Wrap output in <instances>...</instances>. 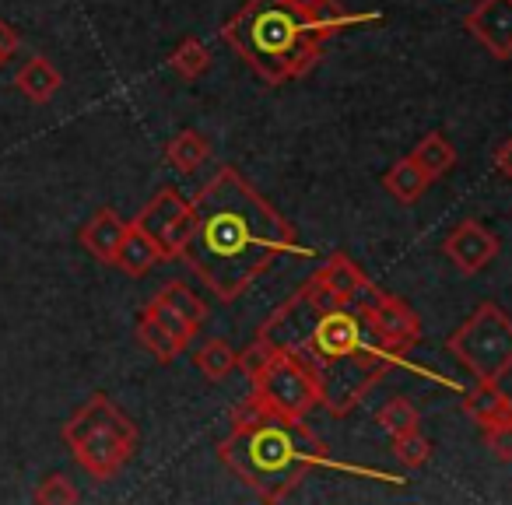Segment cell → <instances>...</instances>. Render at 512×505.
I'll use <instances>...</instances> for the list:
<instances>
[{
  "label": "cell",
  "instance_id": "7a4b0ae2",
  "mask_svg": "<svg viewBox=\"0 0 512 505\" xmlns=\"http://www.w3.org/2000/svg\"><path fill=\"white\" fill-rule=\"evenodd\" d=\"M193 214L197 221L183 260L221 302L246 295L278 257L306 253L299 249L292 221L281 218L271 200L256 193L232 165L218 169L200 186L193 197Z\"/></svg>",
  "mask_w": 512,
  "mask_h": 505
},
{
  "label": "cell",
  "instance_id": "2e32d148",
  "mask_svg": "<svg viewBox=\"0 0 512 505\" xmlns=\"http://www.w3.org/2000/svg\"><path fill=\"white\" fill-rule=\"evenodd\" d=\"M60 85H64V78H60V71L46 57H32L29 64L15 74V88L29 102H36V106L53 102V95L60 92Z\"/></svg>",
  "mask_w": 512,
  "mask_h": 505
},
{
  "label": "cell",
  "instance_id": "ba28073f",
  "mask_svg": "<svg viewBox=\"0 0 512 505\" xmlns=\"http://www.w3.org/2000/svg\"><path fill=\"white\" fill-rule=\"evenodd\" d=\"M193 200H186L176 186H162L148 204L137 211V218L130 225H137L141 232H148L151 239L158 242V249L165 253V264L169 260H179L183 257L186 242L193 235Z\"/></svg>",
  "mask_w": 512,
  "mask_h": 505
},
{
  "label": "cell",
  "instance_id": "30bf717a",
  "mask_svg": "<svg viewBox=\"0 0 512 505\" xmlns=\"http://www.w3.org/2000/svg\"><path fill=\"white\" fill-rule=\"evenodd\" d=\"M498 249H502L498 235L491 232V228H484L477 218H463L460 225H453V232L442 239V253L449 257V264L460 274H467V278L481 274L484 267L498 257Z\"/></svg>",
  "mask_w": 512,
  "mask_h": 505
},
{
  "label": "cell",
  "instance_id": "6da1fadb",
  "mask_svg": "<svg viewBox=\"0 0 512 505\" xmlns=\"http://www.w3.org/2000/svg\"><path fill=\"white\" fill-rule=\"evenodd\" d=\"M256 337L295 355L313 372L320 383V407L334 418L355 411L372 386L400 365V351L376 334L369 316L334 302L313 278L274 309Z\"/></svg>",
  "mask_w": 512,
  "mask_h": 505
},
{
  "label": "cell",
  "instance_id": "f546056e",
  "mask_svg": "<svg viewBox=\"0 0 512 505\" xmlns=\"http://www.w3.org/2000/svg\"><path fill=\"white\" fill-rule=\"evenodd\" d=\"M15 53H18V32L8 22H0V67L8 64Z\"/></svg>",
  "mask_w": 512,
  "mask_h": 505
},
{
  "label": "cell",
  "instance_id": "484cf974",
  "mask_svg": "<svg viewBox=\"0 0 512 505\" xmlns=\"http://www.w3.org/2000/svg\"><path fill=\"white\" fill-rule=\"evenodd\" d=\"M158 295H162V299L169 302V306H176L179 313H183L186 320H190L197 330H200V323L207 320V309H204V302H200L197 295H193L186 285H179V281H169V285H165Z\"/></svg>",
  "mask_w": 512,
  "mask_h": 505
},
{
  "label": "cell",
  "instance_id": "8992f818",
  "mask_svg": "<svg viewBox=\"0 0 512 505\" xmlns=\"http://www.w3.org/2000/svg\"><path fill=\"white\" fill-rule=\"evenodd\" d=\"M449 355L484 383H502L512 372V316L498 302H484L446 341Z\"/></svg>",
  "mask_w": 512,
  "mask_h": 505
},
{
  "label": "cell",
  "instance_id": "ffe728a7",
  "mask_svg": "<svg viewBox=\"0 0 512 505\" xmlns=\"http://www.w3.org/2000/svg\"><path fill=\"white\" fill-rule=\"evenodd\" d=\"M134 334H137V341H141V348L151 351L158 362H172V358H179V351H183V344H179L176 337H172L169 330L155 320V316L144 313V309H141V316H137Z\"/></svg>",
  "mask_w": 512,
  "mask_h": 505
},
{
  "label": "cell",
  "instance_id": "277c9868",
  "mask_svg": "<svg viewBox=\"0 0 512 505\" xmlns=\"http://www.w3.org/2000/svg\"><path fill=\"white\" fill-rule=\"evenodd\" d=\"M218 456L264 502H285L309 470L330 467V449L306 418L267 411L246 400L232 418V432L218 442Z\"/></svg>",
  "mask_w": 512,
  "mask_h": 505
},
{
  "label": "cell",
  "instance_id": "8fae6325",
  "mask_svg": "<svg viewBox=\"0 0 512 505\" xmlns=\"http://www.w3.org/2000/svg\"><path fill=\"white\" fill-rule=\"evenodd\" d=\"M463 29L484 46L495 60L512 57V0H481L467 18Z\"/></svg>",
  "mask_w": 512,
  "mask_h": 505
},
{
  "label": "cell",
  "instance_id": "7c38bea8",
  "mask_svg": "<svg viewBox=\"0 0 512 505\" xmlns=\"http://www.w3.org/2000/svg\"><path fill=\"white\" fill-rule=\"evenodd\" d=\"M365 316H369V323L376 327V334L383 337L393 351H400V355L411 351L414 344L421 341V316L414 313L404 299H397V295L386 292Z\"/></svg>",
  "mask_w": 512,
  "mask_h": 505
},
{
  "label": "cell",
  "instance_id": "5b68a950",
  "mask_svg": "<svg viewBox=\"0 0 512 505\" xmlns=\"http://www.w3.org/2000/svg\"><path fill=\"white\" fill-rule=\"evenodd\" d=\"M137 439V425L106 393H92L64 425V442L74 453V463L95 481L120 474L137 453Z\"/></svg>",
  "mask_w": 512,
  "mask_h": 505
},
{
  "label": "cell",
  "instance_id": "7402d4cb",
  "mask_svg": "<svg viewBox=\"0 0 512 505\" xmlns=\"http://www.w3.org/2000/svg\"><path fill=\"white\" fill-rule=\"evenodd\" d=\"M169 67L183 81H197V78H204V74L211 71V50H207L197 36H190V39H183V43L176 46V53L169 57Z\"/></svg>",
  "mask_w": 512,
  "mask_h": 505
},
{
  "label": "cell",
  "instance_id": "cb8c5ba5",
  "mask_svg": "<svg viewBox=\"0 0 512 505\" xmlns=\"http://www.w3.org/2000/svg\"><path fill=\"white\" fill-rule=\"evenodd\" d=\"M144 313H151V316H155V320L162 323V327L169 330V334L176 337V341L183 344V348L193 341V334H197V327H193V323L186 320V316L179 313L176 306H169V302H165L162 295H155V299H151L148 306H144Z\"/></svg>",
  "mask_w": 512,
  "mask_h": 505
},
{
  "label": "cell",
  "instance_id": "e0dca14e",
  "mask_svg": "<svg viewBox=\"0 0 512 505\" xmlns=\"http://www.w3.org/2000/svg\"><path fill=\"white\" fill-rule=\"evenodd\" d=\"M428 183H432V176H428L411 155L393 162L390 172L383 176V190L390 193L393 200H400V204H414V200L428 190Z\"/></svg>",
  "mask_w": 512,
  "mask_h": 505
},
{
  "label": "cell",
  "instance_id": "d4e9b609",
  "mask_svg": "<svg viewBox=\"0 0 512 505\" xmlns=\"http://www.w3.org/2000/svg\"><path fill=\"white\" fill-rule=\"evenodd\" d=\"M393 456H397L407 470H418V467H425V463L432 460V442H428L425 435L414 428V432L397 435V439H393Z\"/></svg>",
  "mask_w": 512,
  "mask_h": 505
},
{
  "label": "cell",
  "instance_id": "f1b7e54d",
  "mask_svg": "<svg viewBox=\"0 0 512 505\" xmlns=\"http://www.w3.org/2000/svg\"><path fill=\"white\" fill-rule=\"evenodd\" d=\"M491 165H495L498 176L512 179V137H505L502 144H495V151H491Z\"/></svg>",
  "mask_w": 512,
  "mask_h": 505
},
{
  "label": "cell",
  "instance_id": "4316f807",
  "mask_svg": "<svg viewBox=\"0 0 512 505\" xmlns=\"http://www.w3.org/2000/svg\"><path fill=\"white\" fill-rule=\"evenodd\" d=\"M36 498L39 505H71V502H78V488L71 484V477H64V474H50V477H43L39 481V488H36Z\"/></svg>",
  "mask_w": 512,
  "mask_h": 505
},
{
  "label": "cell",
  "instance_id": "4fadbf2b",
  "mask_svg": "<svg viewBox=\"0 0 512 505\" xmlns=\"http://www.w3.org/2000/svg\"><path fill=\"white\" fill-rule=\"evenodd\" d=\"M127 225L130 221H123L113 207H99V211L85 221V228L78 232V242L99 260V264H113L116 249H120L123 235H127Z\"/></svg>",
  "mask_w": 512,
  "mask_h": 505
},
{
  "label": "cell",
  "instance_id": "9a60e30c",
  "mask_svg": "<svg viewBox=\"0 0 512 505\" xmlns=\"http://www.w3.org/2000/svg\"><path fill=\"white\" fill-rule=\"evenodd\" d=\"M158 264H165V253L158 249V242L148 232H141L137 225H127V235H123L120 249H116L113 267H120L130 278H144Z\"/></svg>",
  "mask_w": 512,
  "mask_h": 505
},
{
  "label": "cell",
  "instance_id": "52a82bcc",
  "mask_svg": "<svg viewBox=\"0 0 512 505\" xmlns=\"http://www.w3.org/2000/svg\"><path fill=\"white\" fill-rule=\"evenodd\" d=\"M253 397L267 411L288 414V418H306L309 411L320 407V383L316 376L288 351L271 348V358L253 372Z\"/></svg>",
  "mask_w": 512,
  "mask_h": 505
},
{
  "label": "cell",
  "instance_id": "603a6c76",
  "mask_svg": "<svg viewBox=\"0 0 512 505\" xmlns=\"http://www.w3.org/2000/svg\"><path fill=\"white\" fill-rule=\"evenodd\" d=\"M376 421H379V428L390 435V439H397V435H407V432H414V428L421 425V414L407 397H393V400H386V404L379 407Z\"/></svg>",
  "mask_w": 512,
  "mask_h": 505
},
{
  "label": "cell",
  "instance_id": "44dd1931",
  "mask_svg": "<svg viewBox=\"0 0 512 505\" xmlns=\"http://www.w3.org/2000/svg\"><path fill=\"white\" fill-rule=\"evenodd\" d=\"M235 351H232V344L225 341V337H214V341H207L204 348L197 351V369H200V376L207 379V383H221V379H228L235 372Z\"/></svg>",
  "mask_w": 512,
  "mask_h": 505
},
{
  "label": "cell",
  "instance_id": "d6986e66",
  "mask_svg": "<svg viewBox=\"0 0 512 505\" xmlns=\"http://www.w3.org/2000/svg\"><path fill=\"white\" fill-rule=\"evenodd\" d=\"M411 158L428 172V176L439 179L456 165V148L449 144V137L442 134V130H432V134H425L418 144H414Z\"/></svg>",
  "mask_w": 512,
  "mask_h": 505
},
{
  "label": "cell",
  "instance_id": "3957f363",
  "mask_svg": "<svg viewBox=\"0 0 512 505\" xmlns=\"http://www.w3.org/2000/svg\"><path fill=\"white\" fill-rule=\"evenodd\" d=\"M379 15H351L337 0H246L221 39L271 88L299 81L323 60V46L351 25Z\"/></svg>",
  "mask_w": 512,
  "mask_h": 505
},
{
  "label": "cell",
  "instance_id": "5bb4252c",
  "mask_svg": "<svg viewBox=\"0 0 512 505\" xmlns=\"http://www.w3.org/2000/svg\"><path fill=\"white\" fill-rule=\"evenodd\" d=\"M463 414L477 421L481 428L498 425V421H512V397L498 383H484L477 379L467 393H463Z\"/></svg>",
  "mask_w": 512,
  "mask_h": 505
},
{
  "label": "cell",
  "instance_id": "9c48e42d",
  "mask_svg": "<svg viewBox=\"0 0 512 505\" xmlns=\"http://www.w3.org/2000/svg\"><path fill=\"white\" fill-rule=\"evenodd\" d=\"M309 278H313L334 302H341V306H348V309H358V313H369V309L386 295L383 288L372 285V281L365 278L362 267H358L355 260L344 257V253L327 257V264H320V271H313Z\"/></svg>",
  "mask_w": 512,
  "mask_h": 505
},
{
  "label": "cell",
  "instance_id": "ac0fdd59",
  "mask_svg": "<svg viewBox=\"0 0 512 505\" xmlns=\"http://www.w3.org/2000/svg\"><path fill=\"white\" fill-rule=\"evenodd\" d=\"M165 158H169V165L176 172L190 176V172H197L200 165L211 158V144H207V137L197 134V130H179L169 141V148H165Z\"/></svg>",
  "mask_w": 512,
  "mask_h": 505
},
{
  "label": "cell",
  "instance_id": "83f0119b",
  "mask_svg": "<svg viewBox=\"0 0 512 505\" xmlns=\"http://www.w3.org/2000/svg\"><path fill=\"white\" fill-rule=\"evenodd\" d=\"M484 449H488L495 460L512 463V421H498V425H488L481 435Z\"/></svg>",
  "mask_w": 512,
  "mask_h": 505
}]
</instances>
